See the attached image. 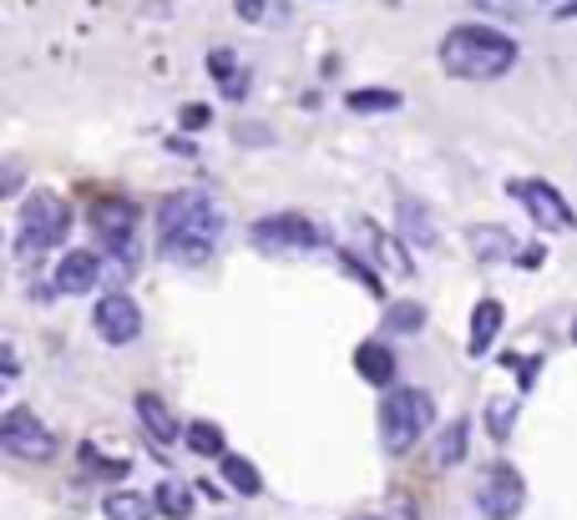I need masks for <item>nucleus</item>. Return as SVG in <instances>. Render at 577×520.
Here are the masks:
<instances>
[{"mask_svg": "<svg viewBox=\"0 0 577 520\" xmlns=\"http://www.w3.org/2000/svg\"><path fill=\"white\" fill-rule=\"evenodd\" d=\"M218 237H223V213H218V202L208 192L188 188L162 198V208H157V248H162V258L198 268V263L213 258Z\"/></svg>", "mask_w": 577, "mask_h": 520, "instance_id": "1", "label": "nucleus"}, {"mask_svg": "<svg viewBox=\"0 0 577 520\" xmlns=\"http://www.w3.org/2000/svg\"><path fill=\"white\" fill-rule=\"evenodd\" d=\"M441 66L457 82H496L517 66V41L496 25H451L441 36Z\"/></svg>", "mask_w": 577, "mask_h": 520, "instance_id": "2", "label": "nucleus"}, {"mask_svg": "<svg viewBox=\"0 0 577 520\" xmlns=\"http://www.w3.org/2000/svg\"><path fill=\"white\" fill-rule=\"evenodd\" d=\"M436 425V404L426 390H390L380 400V439L390 455H406V449L421 445V435Z\"/></svg>", "mask_w": 577, "mask_h": 520, "instance_id": "3", "label": "nucleus"}, {"mask_svg": "<svg viewBox=\"0 0 577 520\" xmlns=\"http://www.w3.org/2000/svg\"><path fill=\"white\" fill-rule=\"evenodd\" d=\"M66 233H72V208H66L56 192H36V198H25V208H21V237H15L21 258H36V253L66 243Z\"/></svg>", "mask_w": 577, "mask_h": 520, "instance_id": "4", "label": "nucleus"}, {"mask_svg": "<svg viewBox=\"0 0 577 520\" xmlns=\"http://www.w3.org/2000/svg\"><path fill=\"white\" fill-rule=\"evenodd\" d=\"M249 243L259 253H314V248H325L329 237H325V227H314L310 217H300V213H269V217H259V223L249 227Z\"/></svg>", "mask_w": 577, "mask_h": 520, "instance_id": "5", "label": "nucleus"}, {"mask_svg": "<svg viewBox=\"0 0 577 520\" xmlns=\"http://www.w3.org/2000/svg\"><path fill=\"white\" fill-rule=\"evenodd\" d=\"M86 223H92V233L102 237V248H107L117 263L137 258V202L96 198L92 208H86Z\"/></svg>", "mask_w": 577, "mask_h": 520, "instance_id": "6", "label": "nucleus"}, {"mask_svg": "<svg viewBox=\"0 0 577 520\" xmlns=\"http://www.w3.org/2000/svg\"><path fill=\"white\" fill-rule=\"evenodd\" d=\"M506 192L522 202L532 213V223L542 227V233H573L577 227V213L567 208V198L553 188V182H542V178H512L506 182Z\"/></svg>", "mask_w": 577, "mask_h": 520, "instance_id": "7", "label": "nucleus"}, {"mask_svg": "<svg viewBox=\"0 0 577 520\" xmlns=\"http://www.w3.org/2000/svg\"><path fill=\"white\" fill-rule=\"evenodd\" d=\"M0 449L15 455V460H51V455H56V435L41 425V414L15 404V410H6V420H0Z\"/></svg>", "mask_w": 577, "mask_h": 520, "instance_id": "8", "label": "nucleus"}, {"mask_svg": "<svg viewBox=\"0 0 577 520\" xmlns=\"http://www.w3.org/2000/svg\"><path fill=\"white\" fill-rule=\"evenodd\" d=\"M522 500H527V485H522V475L512 470V465H492L486 470V480H481L476 490V506L486 520H517L522 516Z\"/></svg>", "mask_w": 577, "mask_h": 520, "instance_id": "9", "label": "nucleus"}, {"mask_svg": "<svg viewBox=\"0 0 577 520\" xmlns=\"http://www.w3.org/2000/svg\"><path fill=\"white\" fill-rule=\"evenodd\" d=\"M92 329L102 333L112 349H122V343H133L137 333H143V308H137L127 294H107L92 314Z\"/></svg>", "mask_w": 577, "mask_h": 520, "instance_id": "10", "label": "nucleus"}, {"mask_svg": "<svg viewBox=\"0 0 577 520\" xmlns=\"http://www.w3.org/2000/svg\"><path fill=\"white\" fill-rule=\"evenodd\" d=\"M96 284H102V258H96V253L76 248V253H66V258H61V268H56V294L76 298V294H92Z\"/></svg>", "mask_w": 577, "mask_h": 520, "instance_id": "11", "label": "nucleus"}, {"mask_svg": "<svg viewBox=\"0 0 577 520\" xmlns=\"http://www.w3.org/2000/svg\"><path fill=\"white\" fill-rule=\"evenodd\" d=\"M355 374H360L365 384H375V390H390V384H396V354H390V343L365 339L360 349H355Z\"/></svg>", "mask_w": 577, "mask_h": 520, "instance_id": "12", "label": "nucleus"}, {"mask_svg": "<svg viewBox=\"0 0 577 520\" xmlns=\"http://www.w3.org/2000/svg\"><path fill=\"white\" fill-rule=\"evenodd\" d=\"M502 304L496 298H481L476 308H471V339H466V349H471V359H486V349L496 343V333H502Z\"/></svg>", "mask_w": 577, "mask_h": 520, "instance_id": "13", "label": "nucleus"}, {"mask_svg": "<svg viewBox=\"0 0 577 520\" xmlns=\"http://www.w3.org/2000/svg\"><path fill=\"white\" fill-rule=\"evenodd\" d=\"M137 420H143V429L153 435V445H172V439L182 435L178 420H172V410L157 400V394H147V390L137 394Z\"/></svg>", "mask_w": 577, "mask_h": 520, "instance_id": "14", "label": "nucleus"}, {"mask_svg": "<svg viewBox=\"0 0 577 520\" xmlns=\"http://www.w3.org/2000/svg\"><path fill=\"white\" fill-rule=\"evenodd\" d=\"M360 233L370 237V253L380 258V268H390V273H416V263H410V253H406V243L400 237H390L385 227H375V223H360Z\"/></svg>", "mask_w": 577, "mask_h": 520, "instance_id": "15", "label": "nucleus"}, {"mask_svg": "<svg viewBox=\"0 0 577 520\" xmlns=\"http://www.w3.org/2000/svg\"><path fill=\"white\" fill-rule=\"evenodd\" d=\"M466 243H471V253H476L481 263H502V258H512L517 263V243H512V233L506 227H471L466 233Z\"/></svg>", "mask_w": 577, "mask_h": 520, "instance_id": "16", "label": "nucleus"}, {"mask_svg": "<svg viewBox=\"0 0 577 520\" xmlns=\"http://www.w3.org/2000/svg\"><path fill=\"white\" fill-rule=\"evenodd\" d=\"M218 470H223V485H229L233 496H243V500H253L259 490H264V480H259L253 460H243V455H223V460H218Z\"/></svg>", "mask_w": 577, "mask_h": 520, "instance_id": "17", "label": "nucleus"}, {"mask_svg": "<svg viewBox=\"0 0 577 520\" xmlns=\"http://www.w3.org/2000/svg\"><path fill=\"white\" fill-rule=\"evenodd\" d=\"M208 66H213V76H218V86H223V96H229V102H243V96H249V72L233 61V51H213V56H208Z\"/></svg>", "mask_w": 577, "mask_h": 520, "instance_id": "18", "label": "nucleus"}, {"mask_svg": "<svg viewBox=\"0 0 577 520\" xmlns=\"http://www.w3.org/2000/svg\"><path fill=\"white\" fill-rule=\"evenodd\" d=\"M182 445L192 449V455H203V460H223L229 449H223V429L213 425V420H192L188 429H182Z\"/></svg>", "mask_w": 577, "mask_h": 520, "instance_id": "19", "label": "nucleus"}, {"mask_svg": "<svg viewBox=\"0 0 577 520\" xmlns=\"http://www.w3.org/2000/svg\"><path fill=\"white\" fill-rule=\"evenodd\" d=\"M157 500L137 496V490H112L107 500H102V516L107 520H153Z\"/></svg>", "mask_w": 577, "mask_h": 520, "instance_id": "20", "label": "nucleus"}, {"mask_svg": "<svg viewBox=\"0 0 577 520\" xmlns=\"http://www.w3.org/2000/svg\"><path fill=\"white\" fill-rule=\"evenodd\" d=\"M400 233H406L410 243H421V248H431L436 243V223L416 198H400Z\"/></svg>", "mask_w": 577, "mask_h": 520, "instance_id": "21", "label": "nucleus"}, {"mask_svg": "<svg viewBox=\"0 0 577 520\" xmlns=\"http://www.w3.org/2000/svg\"><path fill=\"white\" fill-rule=\"evenodd\" d=\"M466 439H471V425H466V420H451L445 435L436 439V460H441V465H461V460H466Z\"/></svg>", "mask_w": 577, "mask_h": 520, "instance_id": "22", "label": "nucleus"}, {"mask_svg": "<svg viewBox=\"0 0 577 520\" xmlns=\"http://www.w3.org/2000/svg\"><path fill=\"white\" fill-rule=\"evenodd\" d=\"M349 112H360V117H370V112H396L400 107V92H385V86H365V92H349L345 96Z\"/></svg>", "mask_w": 577, "mask_h": 520, "instance_id": "23", "label": "nucleus"}, {"mask_svg": "<svg viewBox=\"0 0 577 520\" xmlns=\"http://www.w3.org/2000/svg\"><path fill=\"white\" fill-rule=\"evenodd\" d=\"M76 460H82V470L92 475V480H122V475L133 470L127 460H107L96 445H82V449H76Z\"/></svg>", "mask_w": 577, "mask_h": 520, "instance_id": "24", "label": "nucleus"}, {"mask_svg": "<svg viewBox=\"0 0 577 520\" xmlns=\"http://www.w3.org/2000/svg\"><path fill=\"white\" fill-rule=\"evenodd\" d=\"M157 510H162V516H168V520H188L192 516V496H188V490H182V485L178 480H162V485H157Z\"/></svg>", "mask_w": 577, "mask_h": 520, "instance_id": "25", "label": "nucleus"}, {"mask_svg": "<svg viewBox=\"0 0 577 520\" xmlns=\"http://www.w3.org/2000/svg\"><path fill=\"white\" fill-rule=\"evenodd\" d=\"M385 329L390 333H421L426 329V308L421 304H390L385 308Z\"/></svg>", "mask_w": 577, "mask_h": 520, "instance_id": "26", "label": "nucleus"}, {"mask_svg": "<svg viewBox=\"0 0 577 520\" xmlns=\"http://www.w3.org/2000/svg\"><path fill=\"white\" fill-rule=\"evenodd\" d=\"M339 263H345V273H349V278H355V284H365V294H375V298H380L385 294V288H380V273H375L370 268V263H360V258H355V253H339Z\"/></svg>", "mask_w": 577, "mask_h": 520, "instance_id": "27", "label": "nucleus"}, {"mask_svg": "<svg viewBox=\"0 0 577 520\" xmlns=\"http://www.w3.org/2000/svg\"><path fill=\"white\" fill-rule=\"evenodd\" d=\"M512 414H517V404H512V400H492V410H486V425H492L496 439H506V429H512Z\"/></svg>", "mask_w": 577, "mask_h": 520, "instance_id": "28", "label": "nucleus"}, {"mask_svg": "<svg viewBox=\"0 0 577 520\" xmlns=\"http://www.w3.org/2000/svg\"><path fill=\"white\" fill-rule=\"evenodd\" d=\"M208 121H213V112H208L203 102H188V107L178 112V127H182V131H203Z\"/></svg>", "mask_w": 577, "mask_h": 520, "instance_id": "29", "label": "nucleus"}, {"mask_svg": "<svg viewBox=\"0 0 577 520\" xmlns=\"http://www.w3.org/2000/svg\"><path fill=\"white\" fill-rule=\"evenodd\" d=\"M233 11H239V21H264L269 15V0H233Z\"/></svg>", "mask_w": 577, "mask_h": 520, "instance_id": "30", "label": "nucleus"}, {"mask_svg": "<svg viewBox=\"0 0 577 520\" xmlns=\"http://www.w3.org/2000/svg\"><path fill=\"white\" fill-rule=\"evenodd\" d=\"M517 263H522V268H537V263H542V248H537V243H532V248H522Z\"/></svg>", "mask_w": 577, "mask_h": 520, "instance_id": "31", "label": "nucleus"}, {"mask_svg": "<svg viewBox=\"0 0 577 520\" xmlns=\"http://www.w3.org/2000/svg\"><path fill=\"white\" fill-rule=\"evenodd\" d=\"M21 374V359H15V343H6V379Z\"/></svg>", "mask_w": 577, "mask_h": 520, "instance_id": "32", "label": "nucleus"}, {"mask_svg": "<svg viewBox=\"0 0 577 520\" xmlns=\"http://www.w3.org/2000/svg\"><path fill=\"white\" fill-rule=\"evenodd\" d=\"M553 15H557V21H577V0H567V6H557Z\"/></svg>", "mask_w": 577, "mask_h": 520, "instance_id": "33", "label": "nucleus"}, {"mask_svg": "<svg viewBox=\"0 0 577 520\" xmlns=\"http://www.w3.org/2000/svg\"><path fill=\"white\" fill-rule=\"evenodd\" d=\"M396 520H416V506H410V500H396Z\"/></svg>", "mask_w": 577, "mask_h": 520, "instance_id": "34", "label": "nucleus"}, {"mask_svg": "<svg viewBox=\"0 0 577 520\" xmlns=\"http://www.w3.org/2000/svg\"><path fill=\"white\" fill-rule=\"evenodd\" d=\"M349 520H375V516H349Z\"/></svg>", "mask_w": 577, "mask_h": 520, "instance_id": "35", "label": "nucleus"}, {"mask_svg": "<svg viewBox=\"0 0 577 520\" xmlns=\"http://www.w3.org/2000/svg\"><path fill=\"white\" fill-rule=\"evenodd\" d=\"M573 343H577V319H573Z\"/></svg>", "mask_w": 577, "mask_h": 520, "instance_id": "36", "label": "nucleus"}]
</instances>
